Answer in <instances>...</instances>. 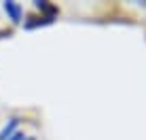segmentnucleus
<instances>
[{"label": "nucleus", "instance_id": "obj_1", "mask_svg": "<svg viewBox=\"0 0 146 140\" xmlns=\"http://www.w3.org/2000/svg\"><path fill=\"white\" fill-rule=\"evenodd\" d=\"M2 9H4V13L9 15V19H11L13 23H19L23 19V9L19 7L17 2H13V0H7V2L2 4Z\"/></svg>", "mask_w": 146, "mask_h": 140}, {"label": "nucleus", "instance_id": "obj_2", "mask_svg": "<svg viewBox=\"0 0 146 140\" xmlns=\"http://www.w3.org/2000/svg\"><path fill=\"white\" fill-rule=\"evenodd\" d=\"M17 125H19V119H17V117H13L11 121H9L7 125L2 127V132H0V140H11V136L15 134V129H17Z\"/></svg>", "mask_w": 146, "mask_h": 140}, {"label": "nucleus", "instance_id": "obj_3", "mask_svg": "<svg viewBox=\"0 0 146 140\" xmlns=\"http://www.w3.org/2000/svg\"><path fill=\"white\" fill-rule=\"evenodd\" d=\"M11 140H36V138H32V136H26V134H21V132H15Z\"/></svg>", "mask_w": 146, "mask_h": 140}]
</instances>
